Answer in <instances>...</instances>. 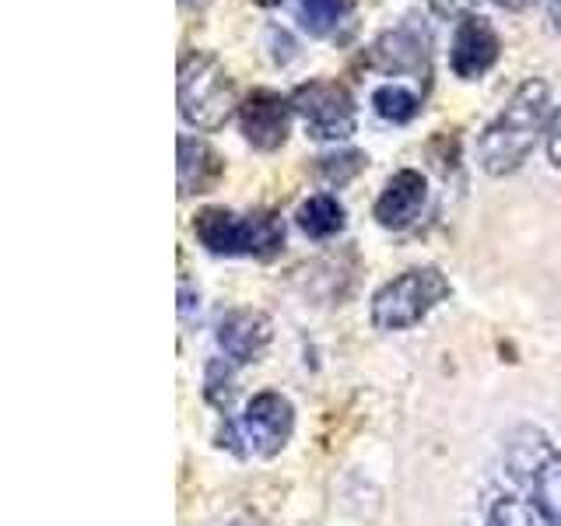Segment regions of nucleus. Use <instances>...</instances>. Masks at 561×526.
<instances>
[{
  "label": "nucleus",
  "instance_id": "nucleus-1",
  "mask_svg": "<svg viewBox=\"0 0 561 526\" xmlns=\"http://www.w3.org/2000/svg\"><path fill=\"white\" fill-rule=\"evenodd\" d=\"M548 105H551L548 81H540V78L523 81L478 140L481 169L491 175L516 172L526 158H530L543 123H548Z\"/></svg>",
  "mask_w": 561,
  "mask_h": 526
},
{
  "label": "nucleus",
  "instance_id": "nucleus-2",
  "mask_svg": "<svg viewBox=\"0 0 561 526\" xmlns=\"http://www.w3.org/2000/svg\"><path fill=\"white\" fill-rule=\"evenodd\" d=\"M193 236L215 256H256L271 260L285 245V221L274 210H253L236 215L225 207H204L193 218Z\"/></svg>",
  "mask_w": 561,
  "mask_h": 526
},
{
  "label": "nucleus",
  "instance_id": "nucleus-3",
  "mask_svg": "<svg viewBox=\"0 0 561 526\" xmlns=\"http://www.w3.org/2000/svg\"><path fill=\"white\" fill-rule=\"evenodd\" d=\"M239 113L236 81L215 53L193 49L180 64V116L197 130H221Z\"/></svg>",
  "mask_w": 561,
  "mask_h": 526
},
{
  "label": "nucleus",
  "instance_id": "nucleus-4",
  "mask_svg": "<svg viewBox=\"0 0 561 526\" xmlns=\"http://www.w3.org/2000/svg\"><path fill=\"white\" fill-rule=\"evenodd\" d=\"M449 298V281L435 267H411L400 277L386 281L373 298V327L376 330H408Z\"/></svg>",
  "mask_w": 561,
  "mask_h": 526
},
{
  "label": "nucleus",
  "instance_id": "nucleus-5",
  "mask_svg": "<svg viewBox=\"0 0 561 526\" xmlns=\"http://www.w3.org/2000/svg\"><path fill=\"white\" fill-rule=\"evenodd\" d=\"M291 428H295V408L280 393L267 390L250 400V408H245V414L236 421V425H225L218 446H228L232 453L242 456L239 443H245V453L277 456L288 446Z\"/></svg>",
  "mask_w": 561,
  "mask_h": 526
},
{
  "label": "nucleus",
  "instance_id": "nucleus-6",
  "mask_svg": "<svg viewBox=\"0 0 561 526\" xmlns=\"http://www.w3.org/2000/svg\"><path fill=\"white\" fill-rule=\"evenodd\" d=\"M291 110L316 140H344L358 127V105L341 81L316 78L291 92Z\"/></svg>",
  "mask_w": 561,
  "mask_h": 526
},
{
  "label": "nucleus",
  "instance_id": "nucleus-7",
  "mask_svg": "<svg viewBox=\"0 0 561 526\" xmlns=\"http://www.w3.org/2000/svg\"><path fill=\"white\" fill-rule=\"evenodd\" d=\"M530 443L513 446V467L530 484V502L537 505V513L551 526H561V453L548 449V438L543 435H537V446Z\"/></svg>",
  "mask_w": 561,
  "mask_h": 526
},
{
  "label": "nucleus",
  "instance_id": "nucleus-8",
  "mask_svg": "<svg viewBox=\"0 0 561 526\" xmlns=\"http://www.w3.org/2000/svg\"><path fill=\"white\" fill-rule=\"evenodd\" d=\"M291 99H280L271 88H253L239 102V127L256 151H277L291 130Z\"/></svg>",
  "mask_w": 561,
  "mask_h": 526
},
{
  "label": "nucleus",
  "instance_id": "nucleus-9",
  "mask_svg": "<svg viewBox=\"0 0 561 526\" xmlns=\"http://www.w3.org/2000/svg\"><path fill=\"white\" fill-rule=\"evenodd\" d=\"M499 32L491 28L488 18L481 14H467L460 28L453 35V46H449V67L456 78L463 81H478L481 75H488L491 67L499 60Z\"/></svg>",
  "mask_w": 561,
  "mask_h": 526
},
{
  "label": "nucleus",
  "instance_id": "nucleus-10",
  "mask_svg": "<svg viewBox=\"0 0 561 526\" xmlns=\"http://www.w3.org/2000/svg\"><path fill=\"white\" fill-rule=\"evenodd\" d=\"M425 201H428L425 175L414 172V169H400L393 180L386 183V190L379 193L376 221L382 228H393V232H400V228H408V225L417 221V215L425 210Z\"/></svg>",
  "mask_w": 561,
  "mask_h": 526
},
{
  "label": "nucleus",
  "instance_id": "nucleus-11",
  "mask_svg": "<svg viewBox=\"0 0 561 526\" xmlns=\"http://www.w3.org/2000/svg\"><path fill=\"white\" fill-rule=\"evenodd\" d=\"M274 330L271 320L256 309H232L221 316L218 323V344L232 362H256L263 355V347L271 344Z\"/></svg>",
  "mask_w": 561,
  "mask_h": 526
},
{
  "label": "nucleus",
  "instance_id": "nucleus-12",
  "mask_svg": "<svg viewBox=\"0 0 561 526\" xmlns=\"http://www.w3.org/2000/svg\"><path fill=\"white\" fill-rule=\"evenodd\" d=\"M368 64L379 70H414L428 75V35L414 25H400L376 39L368 49Z\"/></svg>",
  "mask_w": 561,
  "mask_h": 526
},
{
  "label": "nucleus",
  "instance_id": "nucleus-13",
  "mask_svg": "<svg viewBox=\"0 0 561 526\" xmlns=\"http://www.w3.org/2000/svg\"><path fill=\"white\" fill-rule=\"evenodd\" d=\"M225 175L221 155L201 137H180V197L210 193Z\"/></svg>",
  "mask_w": 561,
  "mask_h": 526
},
{
  "label": "nucleus",
  "instance_id": "nucleus-14",
  "mask_svg": "<svg viewBox=\"0 0 561 526\" xmlns=\"http://www.w3.org/2000/svg\"><path fill=\"white\" fill-rule=\"evenodd\" d=\"M298 22L316 39H341L355 18V0H298Z\"/></svg>",
  "mask_w": 561,
  "mask_h": 526
},
{
  "label": "nucleus",
  "instance_id": "nucleus-15",
  "mask_svg": "<svg viewBox=\"0 0 561 526\" xmlns=\"http://www.w3.org/2000/svg\"><path fill=\"white\" fill-rule=\"evenodd\" d=\"M295 218L309 239H330L344 228V207L337 197H330V193H316V197H309L302 207H298Z\"/></svg>",
  "mask_w": 561,
  "mask_h": 526
},
{
  "label": "nucleus",
  "instance_id": "nucleus-16",
  "mask_svg": "<svg viewBox=\"0 0 561 526\" xmlns=\"http://www.w3.org/2000/svg\"><path fill=\"white\" fill-rule=\"evenodd\" d=\"M373 105H376V113L382 119L411 123L421 113V95L411 92V88H403V84H382L373 92Z\"/></svg>",
  "mask_w": 561,
  "mask_h": 526
},
{
  "label": "nucleus",
  "instance_id": "nucleus-17",
  "mask_svg": "<svg viewBox=\"0 0 561 526\" xmlns=\"http://www.w3.org/2000/svg\"><path fill=\"white\" fill-rule=\"evenodd\" d=\"M365 162H368L365 151H355V148L330 151V155L316 158V175H320L327 186H344V183H351L365 169Z\"/></svg>",
  "mask_w": 561,
  "mask_h": 526
},
{
  "label": "nucleus",
  "instance_id": "nucleus-18",
  "mask_svg": "<svg viewBox=\"0 0 561 526\" xmlns=\"http://www.w3.org/2000/svg\"><path fill=\"white\" fill-rule=\"evenodd\" d=\"M488 526H551L537 513L534 502H523V499H499L495 508H491Z\"/></svg>",
  "mask_w": 561,
  "mask_h": 526
},
{
  "label": "nucleus",
  "instance_id": "nucleus-19",
  "mask_svg": "<svg viewBox=\"0 0 561 526\" xmlns=\"http://www.w3.org/2000/svg\"><path fill=\"white\" fill-rule=\"evenodd\" d=\"M428 8L435 18H446V22H453V18H467L473 0H428Z\"/></svg>",
  "mask_w": 561,
  "mask_h": 526
},
{
  "label": "nucleus",
  "instance_id": "nucleus-20",
  "mask_svg": "<svg viewBox=\"0 0 561 526\" xmlns=\"http://www.w3.org/2000/svg\"><path fill=\"white\" fill-rule=\"evenodd\" d=\"M548 155H551V162L561 169V110L548 123Z\"/></svg>",
  "mask_w": 561,
  "mask_h": 526
},
{
  "label": "nucleus",
  "instance_id": "nucleus-21",
  "mask_svg": "<svg viewBox=\"0 0 561 526\" xmlns=\"http://www.w3.org/2000/svg\"><path fill=\"white\" fill-rule=\"evenodd\" d=\"M491 4H499V8H505V11H523L530 0H491Z\"/></svg>",
  "mask_w": 561,
  "mask_h": 526
},
{
  "label": "nucleus",
  "instance_id": "nucleus-22",
  "mask_svg": "<svg viewBox=\"0 0 561 526\" xmlns=\"http://www.w3.org/2000/svg\"><path fill=\"white\" fill-rule=\"evenodd\" d=\"M551 25L554 32H561V0H551Z\"/></svg>",
  "mask_w": 561,
  "mask_h": 526
},
{
  "label": "nucleus",
  "instance_id": "nucleus-23",
  "mask_svg": "<svg viewBox=\"0 0 561 526\" xmlns=\"http://www.w3.org/2000/svg\"><path fill=\"white\" fill-rule=\"evenodd\" d=\"M253 4H260V8H277L280 0H253Z\"/></svg>",
  "mask_w": 561,
  "mask_h": 526
},
{
  "label": "nucleus",
  "instance_id": "nucleus-24",
  "mask_svg": "<svg viewBox=\"0 0 561 526\" xmlns=\"http://www.w3.org/2000/svg\"><path fill=\"white\" fill-rule=\"evenodd\" d=\"M183 4H204V0H183Z\"/></svg>",
  "mask_w": 561,
  "mask_h": 526
}]
</instances>
